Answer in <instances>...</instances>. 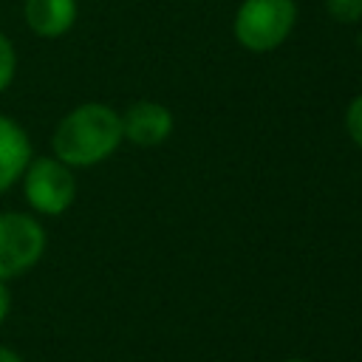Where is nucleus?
<instances>
[{
    "instance_id": "nucleus-1",
    "label": "nucleus",
    "mask_w": 362,
    "mask_h": 362,
    "mask_svg": "<svg viewBox=\"0 0 362 362\" xmlns=\"http://www.w3.org/2000/svg\"><path fill=\"white\" fill-rule=\"evenodd\" d=\"M122 141V116L105 102L76 105L57 122L51 136L54 156L71 170L102 164L119 150Z\"/></svg>"
},
{
    "instance_id": "nucleus-2",
    "label": "nucleus",
    "mask_w": 362,
    "mask_h": 362,
    "mask_svg": "<svg viewBox=\"0 0 362 362\" xmlns=\"http://www.w3.org/2000/svg\"><path fill=\"white\" fill-rule=\"evenodd\" d=\"M294 23H297L294 0H243L235 11L232 31L246 51L266 54L288 40Z\"/></svg>"
},
{
    "instance_id": "nucleus-3",
    "label": "nucleus",
    "mask_w": 362,
    "mask_h": 362,
    "mask_svg": "<svg viewBox=\"0 0 362 362\" xmlns=\"http://www.w3.org/2000/svg\"><path fill=\"white\" fill-rule=\"evenodd\" d=\"M23 195L37 215H62L76 198V178L57 156H37L23 173Z\"/></svg>"
},
{
    "instance_id": "nucleus-4",
    "label": "nucleus",
    "mask_w": 362,
    "mask_h": 362,
    "mask_svg": "<svg viewBox=\"0 0 362 362\" xmlns=\"http://www.w3.org/2000/svg\"><path fill=\"white\" fill-rule=\"evenodd\" d=\"M45 252V229L28 212H0V280L25 274Z\"/></svg>"
},
{
    "instance_id": "nucleus-5",
    "label": "nucleus",
    "mask_w": 362,
    "mask_h": 362,
    "mask_svg": "<svg viewBox=\"0 0 362 362\" xmlns=\"http://www.w3.org/2000/svg\"><path fill=\"white\" fill-rule=\"evenodd\" d=\"M122 116V136L136 147H158L173 133V110L153 99H139L127 105Z\"/></svg>"
},
{
    "instance_id": "nucleus-6",
    "label": "nucleus",
    "mask_w": 362,
    "mask_h": 362,
    "mask_svg": "<svg viewBox=\"0 0 362 362\" xmlns=\"http://www.w3.org/2000/svg\"><path fill=\"white\" fill-rule=\"evenodd\" d=\"M31 158L34 153H31L28 133L11 116L0 113V195L23 178Z\"/></svg>"
},
{
    "instance_id": "nucleus-7",
    "label": "nucleus",
    "mask_w": 362,
    "mask_h": 362,
    "mask_svg": "<svg viewBox=\"0 0 362 362\" xmlns=\"http://www.w3.org/2000/svg\"><path fill=\"white\" fill-rule=\"evenodd\" d=\"M76 0H23L25 25L42 40L65 37L76 23Z\"/></svg>"
},
{
    "instance_id": "nucleus-8",
    "label": "nucleus",
    "mask_w": 362,
    "mask_h": 362,
    "mask_svg": "<svg viewBox=\"0 0 362 362\" xmlns=\"http://www.w3.org/2000/svg\"><path fill=\"white\" fill-rule=\"evenodd\" d=\"M325 11L334 23H359L362 20V0H325Z\"/></svg>"
},
{
    "instance_id": "nucleus-9",
    "label": "nucleus",
    "mask_w": 362,
    "mask_h": 362,
    "mask_svg": "<svg viewBox=\"0 0 362 362\" xmlns=\"http://www.w3.org/2000/svg\"><path fill=\"white\" fill-rule=\"evenodd\" d=\"M14 74H17V51L11 40L0 31V93L14 82Z\"/></svg>"
},
{
    "instance_id": "nucleus-10",
    "label": "nucleus",
    "mask_w": 362,
    "mask_h": 362,
    "mask_svg": "<svg viewBox=\"0 0 362 362\" xmlns=\"http://www.w3.org/2000/svg\"><path fill=\"white\" fill-rule=\"evenodd\" d=\"M345 130H348L351 141L362 150V93H356V96L348 102V110H345Z\"/></svg>"
},
{
    "instance_id": "nucleus-11",
    "label": "nucleus",
    "mask_w": 362,
    "mask_h": 362,
    "mask_svg": "<svg viewBox=\"0 0 362 362\" xmlns=\"http://www.w3.org/2000/svg\"><path fill=\"white\" fill-rule=\"evenodd\" d=\"M8 311H11V291H8L6 280H0V325L6 322Z\"/></svg>"
},
{
    "instance_id": "nucleus-12",
    "label": "nucleus",
    "mask_w": 362,
    "mask_h": 362,
    "mask_svg": "<svg viewBox=\"0 0 362 362\" xmlns=\"http://www.w3.org/2000/svg\"><path fill=\"white\" fill-rule=\"evenodd\" d=\"M0 362H23V356H20L14 348H8V345H0Z\"/></svg>"
},
{
    "instance_id": "nucleus-13",
    "label": "nucleus",
    "mask_w": 362,
    "mask_h": 362,
    "mask_svg": "<svg viewBox=\"0 0 362 362\" xmlns=\"http://www.w3.org/2000/svg\"><path fill=\"white\" fill-rule=\"evenodd\" d=\"M283 362H308V359H294V356H291V359H283Z\"/></svg>"
}]
</instances>
